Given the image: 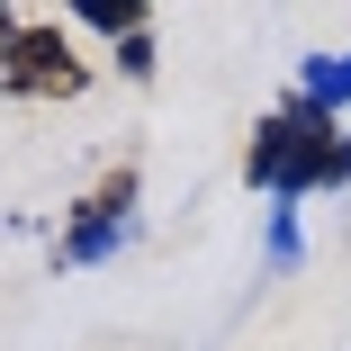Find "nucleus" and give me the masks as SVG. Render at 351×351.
I'll list each match as a JSON object with an SVG mask.
<instances>
[{
    "instance_id": "nucleus-1",
    "label": "nucleus",
    "mask_w": 351,
    "mask_h": 351,
    "mask_svg": "<svg viewBox=\"0 0 351 351\" xmlns=\"http://www.w3.org/2000/svg\"><path fill=\"white\" fill-rule=\"evenodd\" d=\"M243 180L270 189V207H298L315 189H342L351 180V126L342 117H315L298 99H279L252 126V145H243Z\"/></svg>"
},
{
    "instance_id": "nucleus-2",
    "label": "nucleus",
    "mask_w": 351,
    "mask_h": 351,
    "mask_svg": "<svg viewBox=\"0 0 351 351\" xmlns=\"http://www.w3.org/2000/svg\"><path fill=\"white\" fill-rule=\"evenodd\" d=\"M0 90L10 99H82L90 63L73 54L54 19H0Z\"/></svg>"
},
{
    "instance_id": "nucleus-3",
    "label": "nucleus",
    "mask_w": 351,
    "mask_h": 351,
    "mask_svg": "<svg viewBox=\"0 0 351 351\" xmlns=\"http://www.w3.org/2000/svg\"><path fill=\"white\" fill-rule=\"evenodd\" d=\"M126 226H135V162H117L90 198H82V217H73V234H63V261L73 270H90V261H108L117 243H126Z\"/></svg>"
},
{
    "instance_id": "nucleus-4",
    "label": "nucleus",
    "mask_w": 351,
    "mask_h": 351,
    "mask_svg": "<svg viewBox=\"0 0 351 351\" xmlns=\"http://www.w3.org/2000/svg\"><path fill=\"white\" fill-rule=\"evenodd\" d=\"M289 99H298V108H315V117H342V108H351V54H306Z\"/></svg>"
},
{
    "instance_id": "nucleus-5",
    "label": "nucleus",
    "mask_w": 351,
    "mask_h": 351,
    "mask_svg": "<svg viewBox=\"0 0 351 351\" xmlns=\"http://www.w3.org/2000/svg\"><path fill=\"white\" fill-rule=\"evenodd\" d=\"M306 243H298V207H270V270H298Z\"/></svg>"
},
{
    "instance_id": "nucleus-6",
    "label": "nucleus",
    "mask_w": 351,
    "mask_h": 351,
    "mask_svg": "<svg viewBox=\"0 0 351 351\" xmlns=\"http://www.w3.org/2000/svg\"><path fill=\"white\" fill-rule=\"evenodd\" d=\"M342 126H351V117H342Z\"/></svg>"
}]
</instances>
